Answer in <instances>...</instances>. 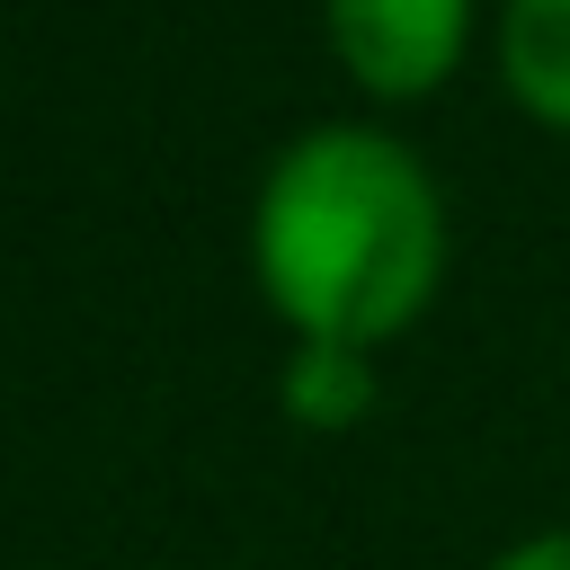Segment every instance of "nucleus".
Here are the masks:
<instances>
[{
	"label": "nucleus",
	"instance_id": "nucleus-1",
	"mask_svg": "<svg viewBox=\"0 0 570 570\" xmlns=\"http://www.w3.org/2000/svg\"><path fill=\"white\" fill-rule=\"evenodd\" d=\"M249 249L267 303L303 338L374 347L428 303L445 258V214L410 142L374 125H312L303 142L276 151Z\"/></svg>",
	"mask_w": 570,
	"mask_h": 570
},
{
	"label": "nucleus",
	"instance_id": "nucleus-2",
	"mask_svg": "<svg viewBox=\"0 0 570 570\" xmlns=\"http://www.w3.org/2000/svg\"><path fill=\"white\" fill-rule=\"evenodd\" d=\"M472 36V0H330V45L365 89H436Z\"/></svg>",
	"mask_w": 570,
	"mask_h": 570
},
{
	"label": "nucleus",
	"instance_id": "nucleus-3",
	"mask_svg": "<svg viewBox=\"0 0 570 570\" xmlns=\"http://www.w3.org/2000/svg\"><path fill=\"white\" fill-rule=\"evenodd\" d=\"M499 71L543 125H570V0H508L499 9Z\"/></svg>",
	"mask_w": 570,
	"mask_h": 570
},
{
	"label": "nucleus",
	"instance_id": "nucleus-4",
	"mask_svg": "<svg viewBox=\"0 0 570 570\" xmlns=\"http://www.w3.org/2000/svg\"><path fill=\"white\" fill-rule=\"evenodd\" d=\"M365 401H374L365 347H330V338H303V356L285 365V410H294L303 428H347Z\"/></svg>",
	"mask_w": 570,
	"mask_h": 570
},
{
	"label": "nucleus",
	"instance_id": "nucleus-5",
	"mask_svg": "<svg viewBox=\"0 0 570 570\" xmlns=\"http://www.w3.org/2000/svg\"><path fill=\"white\" fill-rule=\"evenodd\" d=\"M490 570H570V534H534V543H517V552H499Z\"/></svg>",
	"mask_w": 570,
	"mask_h": 570
}]
</instances>
